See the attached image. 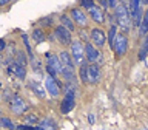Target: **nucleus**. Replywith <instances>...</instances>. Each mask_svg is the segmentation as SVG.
Segmentation results:
<instances>
[{
  "label": "nucleus",
  "instance_id": "1",
  "mask_svg": "<svg viewBox=\"0 0 148 130\" xmlns=\"http://www.w3.org/2000/svg\"><path fill=\"white\" fill-rule=\"evenodd\" d=\"M130 2L131 0H122L114 8V17H116V22H117V26L122 28L125 32H128L133 25L131 14H130Z\"/></svg>",
  "mask_w": 148,
  "mask_h": 130
},
{
  "label": "nucleus",
  "instance_id": "2",
  "mask_svg": "<svg viewBox=\"0 0 148 130\" xmlns=\"http://www.w3.org/2000/svg\"><path fill=\"white\" fill-rule=\"evenodd\" d=\"M69 54H71L73 57V62L74 65H77V67H80L82 64L86 62V57H85V44H83L82 40H73L71 45H69Z\"/></svg>",
  "mask_w": 148,
  "mask_h": 130
},
{
  "label": "nucleus",
  "instance_id": "3",
  "mask_svg": "<svg viewBox=\"0 0 148 130\" xmlns=\"http://www.w3.org/2000/svg\"><path fill=\"white\" fill-rule=\"evenodd\" d=\"M9 110H11V113L14 116H23L29 110V105L26 104V101L20 95L12 93V98L9 99Z\"/></svg>",
  "mask_w": 148,
  "mask_h": 130
},
{
  "label": "nucleus",
  "instance_id": "4",
  "mask_svg": "<svg viewBox=\"0 0 148 130\" xmlns=\"http://www.w3.org/2000/svg\"><path fill=\"white\" fill-rule=\"evenodd\" d=\"M85 57H86V62L88 64H102L103 62V54L99 48H96L92 44L86 42L85 44Z\"/></svg>",
  "mask_w": 148,
  "mask_h": 130
},
{
  "label": "nucleus",
  "instance_id": "5",
  "mask_svg": "<svg viewBox=\"0 0 148 130\" xmlns=\"http://www.w3.org/2000/svg\"><path fill=\"white\" fill-rule=\"evenodd\" d=\"M54 39L62 46H69L73 42V32L68 31L63 25H57L54 28Z\"/></svg>",
  "mask_w": 148,
  "mask_h": 130
},
{
  "label": "nucleus",
  "instance_id": "6",
  "mask_svg": "<svg viewBox=\"0 0 148 130\" xmlns=\"http://www.w3.org/2000/svg\"><path fill=\"white\" fill-rule=\"evenodd\" d=\"M62 88H63V85L60 84V81L57 77L46 76V79H45V90L51 95V98H59Z\"/></svg>",
  "mask_w": 148,
  "mask_h": 130
},
{
  "label": "nucleus",
  "instance_id": "7",
  "mask_svg": "<svg viewBox=\"0 0 148 130\" xmlns=\"http://www.w3.org/2000/svg\"><path fill=\"white\" fill-rule=\"evenodd\" d=\"M90 40L96 48H103V45L106 44V32L99 26L92 28L90 31Z\"/></svg>",
  "mask_w": 148,
  "mask_h": 130
},
{
  "label": "nucleus",
  "instance_id": "8",
  "mask_svg": "<svg viewBox=\"0 0 148 130\" xmlns=\"http://www.w3.org/2000/svg\"><path fill=\"white\" fill-rule=\"evenodd\" d=\"M69 16H71L73 22L76 23V26H79V28L88 26V16L82 8H71L69 9Z\"/></svg>",
  "mask_w": 148,
  "mask_h": 130
},
{
  "label": "nucleus",
  "instance_id": "9",
  "mask_svg": "<svg viewBox=\"0 0 148 130\" xmlns=\"http://www.w3.org/2000/svg\"><path fill=\"white\" fill-rule=\"evenodd\" d=\"M127 48H128L127 36L125 34H117L116 36V40H114V48H113L116 56H117V57H122V56L127 53Z\"/></svg>",
  "mask_w": 148,
  "mask_h": 130
},
{
  "label": "nucleus",
  "instance_id": "10",
  "mask_svg": "<svg viewBox=\"0 0 148 130\" xmlns=\"http://www.w3.org/2000/svg\"><path fill=\"white\" fill-rule=\"evenodd\" d=\"M102 73H100V65L99 64H88V84L96 85L100 82Z\"/></svg>",
  "mask_w": 148,
  "mask_h": 130
},
{
  "label": "nucleus",
  "instance_id": "11",
  "mask_svg": "<svg viewBox=\"0 0 148 130\" xmlns=\"http://www.w3.org/2000/svg\"><path fill=\"white\" fill-rule=\"evenodd\" d=\"M88 14H90L91 20L96 22L97 25H102V23H105V11L102 9L99 5H94L91 9H88Z\"/></svg>",
  "mask_w": 148,
  "mask_h": 130
},
{
  "label": "nucleus",
  "instance_id": "12",
  "mask_svg": "<svg viewBox=\"0 0 148 130\" xmlns=\"http://www.w3.org/2000/svg\"><path fill=\"white\" fill-rule=\"evenodd\" d=\"M45 57H46V65H49L51 68H54L56 71H57V74L62 73V64H60V59H59L57 54L48 51V53L45 54Z\"/></svg>",
  "mask_w": 148,
  "mask_h": 130
},
{
  "label": "nucleus",
  "instance_id": "13",
  "mask_svg": "<svg viewBox=\"0 0 148 130\" xmlns=\"http://www.w3.org/2000/svg\"><path fill=\"white\" fill-rule=\"evenodd\" d=\"M59 20H60V25H63L68 31H71V32L76 31V23L73 22V19L69 14H60Z\"/></svg>",
  "mask_w": 148,
  "mask_h": 130
},
{
  "label": "nucleus",
  "instance_id": "14",
  "mask_svg": "<svg viewBox=\"0 0 148 130\" xmlns=\"http://www.w3.org/2000/svg\"><path fill=\"white\" fill-rule=\"evenodd\" d=\"M57 56L60 59V64H62V68L63 67H76L74 62H73V57H71V54H69V51L62 50V51H59Z\"/></svg>",
  "mask_w": 148,
  "mask_h": 130
},
{
  "label": "nucleus",
  "instance_id": "15",
  "mask_svg": "<svg viewBox=\"0 0 148 130\" xmlns=\"http://www.w3.org/2000/svg\"><path fill=\"white\" fill-rule=\"evenodd\" d=\"M116 36H117V25H110V30L106 32V42H108L110 48L113 50L114 48V40H116Z\"/></svg>",
  "mask_w": 148,
  "mask_h": 130
},
{
  "label": "nucleus",
  "instance_id": "16",
  "mask_svg": "<svg viewBox=\"0 0 148 130\" xmlns=\"http://www.w3.org/2000/svg\"><path fill=\"white\" fill-rule=\"evenodd\" d=\"M147 57H148V32L143 36L140 50H139V60H143V62H145Z\"/></svg>",
  "mask_w": 148,
  "mask_h": 130
},
{
  "label": "nucleus",
  "instance_id": "17",
  "mask_svg": "<svg viewBox=\"0 0 148 130\" xmlns=\"http://www.w3.org/2000/svg\"><path fill=\"white\" fill-rule=\"evenodd\" d=\"M0 129L6 130H17V124H14V121L8 116H0Z\"/></svg>",
  "mask_w": 148,
  "mask_h": 130
},
{
  "label": "nucleus",
  "instance_id": "18",
  "mask_svg": "<svg viewBox=\"0 0 148 130\" xmlns=\"http://www.w3.org/2000/svg\"><path fill=\"white\" fill-rule=\"evenodd\" d=\"M39 125L43 130H57V122H56L53 118H43V119H40Z\"/></svg>",
  "mask_w": 148,
  "mask_h": 130
},
{
  "label": "nucleus",
  "instance_id": "19",
  "mask_svg": "<svg viewBox=\"0 0 148 130\" xmlns=\"http://www.w3.org/2000/svg\"><path fill=\"white\" fill-rule=\"evenodd\" d=\"M31 37H32V40H34L36 44H42V42H45L46 36H45L43 28H34L32 32H31Z\"/></svg>",
  "mask_w": 148,
  "mask_h": 130
},
{
  "label": "nucleus",
  "instance_id": "20",
  "mask_svg": "<svg viewBox=\"0 0 148 130\" xmlns=\"http://www.w3.org/2000/svg\"><path fill=\"white\" fill-rule=\"evenodd\" d=\"M139 30V37H143L148 32V9L143 12V17H142V22H140V26L137 28Z\"/></svg>",
  "mask_w": 148,
  "mask_h": 130
},
{
  "label": "nucleus",
  "instance_id": "21",
  "mask_svg": "<svg viewBox=\"0 0 148 130\" xmlns=\"http://www.w3.org/2000/svg\"><path fill=\"white\" fill-rule=\"evenodd\" d=\"M79 79H80V82L83 85L88 84V62L82 64L80 67H79Z\"/></svg>",
  "mask_w": 148,
  "mask_h": 130
},
{
  "label": "nucleus",
  "instance_id": "22",
  "mask_svg": "<svg viewBox=\"0 0 148 130\" xmlns=\"http://www.w3.org/2000/svg\"><path fill=\"white\" fill-rule=\"evenodd\" d=\"M29 88H31V90L36 93V96L42 98V99L45 98V88L42 87L40 84H37L36 81H29Z\"/></svg>",
  "mask_w": 148,
  "mask_h": 130
},
{
  "label": "nucleus",
  "instance_id": "23",
  "mask_svg": "<svg viewBox=\"0 0 148 130\" xmlns=\"http://www.w3.org/2000/svg\"><path fill=\"white\" fill-rule=\"evenodd\" d=\"M39 122H40L39 116L34 113H26L25 118H23V124H26V125H39Z\"/></svg>",
  "mask_w": 148,
  "mask_h": 130
},
{
  "label": "nucleus",
  "instance_id": "24",
  "mask_svg": "<svg viewBox=\"0 0 148 130\" xmlns=\"http://www.w3.org/2000/svg\"><path fill=\"white\" fill-rule=\"evenodd\" d=\"M28 60H29V65H31V68H32L34 73H40L42 71V60L40 59H37L36 56H32V57L28 59Z\"/></svg>",
  "mask_w": 148,
  "mask_h": 130
},
{
  "label": "nucleus",
  "instance_id": "25",
  "mask_svg": "<svg viewBox=\"0 0 148 130\" xmlns=\"http://www.w3.org/2000/svg\"><path fill=\"white\" fill-rule=\"evenodd\" d=\"M22 42H23V46H25V51H26V54H28V59H31L32 56H34V53H32L29 40H28V34H22Z\"/></svg>",
  "mask_w": 148,
  "mask_h": 130
},
{
  "label": "nucleus",
  "instance_id": "26",
  "mask_svg": "<svg viewBox=\"0 0 148 130\" xmlns=\"http://www.w3.org/2000/svg\"><path fill=\"white\" fill-rule=\"evenodd\" d=\"M17 60L18 64H22V65H26L29 64V60H26V51H17V54H16V57H14Z\"/></svg>",
  "mask_w": 148,
  "mask_h": 130
},
{
  "label": "nucleus",
  "instance_id": "27",
  "mask_svg": "<svg viewBox=\"0 0 148 130\" xmlns=\"http://www.w3.org/2000/svg\"><path fill=\"white\" fill-rule=\"evenodd\" d=\"M40 28H43V26H46V28H51V26H54V19H53V16H48V17H43V19H40Z\"/></svg>",
  "mask_w": 148,
  "mask_h": 130
},
{
  "label": "nucleus",
  "instance_id": "28",
  "mask_svg": "<svg viewBox=\"0 0 148 130\" xmlns=\"http://www.w3.org/2000/svg\"><path fill=\"white\" fill-rule=\"evenodd\" d=\"M79 5H80V8H83V9H91L92 6H94L96 5V2L94 0H80V2H79Z\"/></svg>",
  "mask_w": 148,
  "mask_h": 130
},
{
  "label": "nucleus",
  "instance_id": "29",
  "mask_svg": "<svg viewBox=\"0 0 148 130\" xmlns=\"http://www.w3.org/2000/svg\"><path fill=\"white\" fill-rule=\"evenodd\" d=\"M79 37H80V39L79 40H82V42H88V39H90V34H88L86 32V28H80V30H79Z\"/></svg>",
  "mask_w": 148,
  "mask_h": 130
},
{
  "label": "nucleus",
  "instance_id": "30",
  "mask_svg": "<svg viewBox=\"0 0 148 130\" xmlns=\"http://www.w3.org/2000/svg\"><path fill=\"white\" fill-rule=\"evenodd\" d=\"M97 5L103 9V11H106V9H110V5H108V0H96Z\"/></svg>",
  "mask_w": 148,
  "mask_h": 130
},
{
  "label": "nucleus",
  "instance_id": "31",
  "mask_svg": "<svg viewBox=\"0 0 148 130\" xmlns=\"http://www.w3.org/2000/svg\"><path fill=\"white\" fill-rule=\"evenodd\" d=\"M6 48H8L6 40H5V39H0V53H2V51H5Z\"/></svg>",
  "mask_w": 148,
  "mask_h": 130
},
{
  "label": "nucleus",
  "instance_id": "32",
  "mask_svg": "<svg viewBox=\"0 0 148 130\" xmlns=\"http://www.w3.org/2000/svg\"><path fill=\"white\" fill-rule=\"evenodd\" d=\"M88 122H90V124H94L96 122V118H94V115H92V113L88 115Z\"/></svg>",
  "mask_w": 148,
  "mask_h": 130
},
{
  "label": "nucleus",
  "instance_id": "33",
  "mask_svg": "<svg viewBox=\"0 0 148 130\" xmlns=\"http://www.w3.org/2000/svg\"><path fill=\"white\" fill-rule=\"evenodd\" d=\"M108 5H110V8H116L117 6V0H108Z\"/></svg>",
  "mask_w": 148,
  "mask_h": 130
},
{
  "label": "nucleus",
  "instance_id": "34",
  "mask_svg": "<svg viewBox=\"0 0 148 130\" xmlns=\"http://www.w3.org/2000/svg\"><path fill=\"white\" fill-rule=\"evenodd\" d=\"M8 3H11V0H0V6H6Z\"/></svg>",
  "mask_w": 148,
  "mask_h": 130
},
{
  "label": "nucleus",
  "instance_id": "35",
  "mask_svg": "<svg viewBox=\"0 0 148 130\" xmlns=\"http://www.w3.org/2000/svg\"><path fill=\"white\" fill-rule=\"evenodd\" d=\"M3 62V57H2V53H0V64Z\"/></svg>",
  "mask_w": 148,
  "mask_h": 130
},
{
  "label": "nucleus",
  "instance_id": "36",
  "mask_svg": "<svg viewBox=\"0 0 148 130\" xmlns=\"http://www.w3.org/2000/svg\"><path fill=\"white\" fill-rule=\"evenodd\" d=\"M142 2H143V3H145V5H148V0H142Z\"/></svg>",
  "mask_w": 148,
  "mask_h": 130
},
{
  "label": "nucleus",
  "instance_id": "37",
  "mask_svg": "<svg viewBox=\"0 0 148 130\" xmlns=\"http://www.w3.org/2000/svg\"><path fill=\"white\" fill-rule=\"evenodd\" d=\"M145 62H147V67H148V59H145Z\"/></svg>",
  "mask_w": 148,
  "mask_h": 130
},
{
  "label": "nucleus",
  "instance_id": "38",
  "mask_svg": "<svg viewBox=\"0 0 148 130\" xmlns=\"http://www.w3.org/2000/svg\"><path fill=\"white\" fill-rule=\"evenodd\" d=\"M0 101H2V96H0Z\"/></svg>",
  "mask_w": 148,
  "mask_h": 130
},
{
  "label": "nucleus",
  "instance_id": "39",
  "mask_svg": "<svg viewBox=\"0 0 148 130\" xmlns=\"http://www.w3.org/2000/svg\"><path fill=\"white\" fill-rule=\"evenodd\" d=\"M0 8H2V6H0Z\"/></svg>",
  "mask_w": 148,
  "mask_h": 130
}]
</instances>
